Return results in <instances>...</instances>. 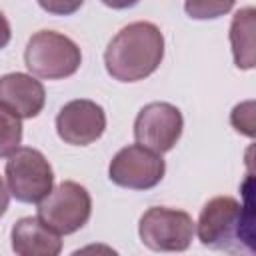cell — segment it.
I'll return each instance as SVG.
<instances>
[{"label":"cell","instance_id":"cell-1","mask_svg":"<svg viewBox=\"0 0 256 256\" xmlns=\"http://www.w3.org/2000/svg\"><path fill=\"white\" fill-rule=\"evenodd\" d=\"M164 58V36L152 22L124 26L106 46V72L118 82H138L154 74Z\"/></svg>","mask_w":256,"mask_h":256},{"label":"cell","instance_id":"cell-2","mask_svg":"<svg viewBox=\"0 0 256 256\" xmlns=\"http://www.w3.org/2000/svg\"><path fill=\"white\" fill-rule=\"evenodd\" d=\"M252 208L232 196L208 200L198 216L196 232L202 246L226 252H252Z\"/></svg>","mask_w":256,"mask_h":256},{"label":"cell","instance_id":"cell-3","mask_svg":"<svg viewBox=\"0 0 256 256\" xmlns=\"http://www.w3.org/2000/svg\"><path fill=\"white\" fill-rule=\"evenodd\" d=\"M26 68L44 80H62L78 72L82 52L74 40L54 30L32 34L24 50Z\"/></svg>","mask_w":256,"mask_h":256},{"label":"cell","instance_id":"cell-4","mask_svg":"<svg viewBox=\"0 0 256 256\" xmlns=\"http://www.w3.org/2000/svg\"><path fill=\"white\" fill-rule=\"evenodd\" d=\"M90 214L92 198L88 190L72 180L58 184L38 202V218L60 236L78 232Z\"/></svg>","mask_w":256,"mask_h":256},{"label":"cell","instance_id":"cell-5","mask_svg":"<svg viewBox=\"0 0 256 256\" xmlns=\"http://www.w3.org/2000/svg\"><path fill=\"white\" fill-rule=\"evenodd\" d=\"M194 220L188 212L152 206L138 222V236L154 252H182L192 244Z\"/></svg>","mask_w":256,"mask_h":256},{"label":"cell","instance_id":"cell-6","mask_svg":"<svg viewBox=\"0 0 256 256\" xmlns=\"http://www.w3.org/2000/svg\"><path fill=\"white\" fill-rule=\"evenodd\" d=\"M8 192L24 204L40 202L54 184V172L44 154L36 148H16L6 162Z\"/></svg>","mask_w":256,"mask_h":256},{"label":"cell","instance_id":"cell-7","mask_svg":"<svg viewBox=\"0 0 256 256\" xmlns=\"http://www.w3.org/2000/svg\"><path fill=\"white\" fill-rule=\"evenodd\" d=\"M166 164L162 156L142 144H130L116 152L108 166V178L122 188L150 190L162 182Z\"/></svg>","mask_w":256,"mask_h":256},{"label":"cell","instance_id":"cell-8","mask_svg":"<svg viewBox=\"0 0 256 256\" xmlns=\"http://www.w3.org/2000/svg\"><path fill=\"white\" fill-rule=\"evenodd\" d=\"M182 112L170 102L146 104L134 120V138L138 144L164 154L170 152L182 136Z\"/></svg>","mask_w":256,"mask_h":256},{"label":"cell","instance_id":"cell-9","mask_svg":"<svg viewBox=\"0 0 256 256\" xmlns=\"http://www.w3.org/2000/svg\"><path fill=\"white\" fill-rule=\"evenodd\" d=\"M106 130V114L94 100L78 98L64 104L56 116V132L60 140L72 146H88Z\"/></svg>","mask_w":256,"mask_h":256},{"label":"cell","instance_id":"cell-10","mask_svg":"<svg viewBox=\"0 0 256 256\" xmlns=\"http://www.w3.org/2000/svg\"><path fill=\"white\" fill-rule=\"evenodd\" d=\"M46 92L40 80L24 72L0 76V104L20 118H34L42 112Z\"/></svg>","mask_w":256,"mask_h":256},{"label":"cell","instance_id":"cell-11","mask_svg":"<svg viewBox=\"0 0 256 256\" xmlns=\"http://www.w3.org/2000/svg\"><path fill=\"white\" fill-rule=\"evenodd\" d=\"M10 240L18 256H58L62 250L60 234L48 228L38 216L20 218L12 226Z\"/></svg>","mask_w":256,"mask_h":256},{"label":"cell","instance_id":"cell-12","mask_svg":"<svg viewBox=\"0 0 256 256\" xmlns=\"http://www.w3.org/2000/svg\"><path fill=\"white\" fill-rule=\"evenodd\" d=\"M254 8L246 6L238 10L230 24V44L234 54V64L242 70H250L256 64L254 56Z\"/></svg>","mask_w":256,"mask_h":256},{"label":"cell","instance_id":"cell-13","mask_svg":"<svg viewBox=\"0 0 256 256\" xmlns=\"http://www.w3.org/2000/svg\"><path fill=\"white\" fill-rule=\"evenodd\" d=\"M22 142V118L0 104V158H8Z\"/></svg>","mask_w":256,"mask_h":256},{"label":"cell","instance_id":"cell-14","mask_svg":"<svg viewBox=\"0 0 256 256\" xmlns=\"http://www.w3.org/2000/svg\"><path fill=\"white\" fill-rule=\"evenodd\" d=\"M236 0H184V10L194 20H214L228 14Z\"/></svg>","mask_w":256,"mask_h":256},{"label":"cell","instance_id":"cell-15","mask_svg":"<svg viewBox=\"0 0 256 256\" xmlns=\"http://www.w3.org/2000/svg\"><path fill=\"white\" fill-rule=\"evenodd\" d=\"M230 122L236 128V132L254 138V102H242L238 106H234L232 114H230Z\"/></svg>","mask_w":256,"mask_h":256},{"label":"cell","instance_id":"cell-16","mask_svg":"<svg viewBox=\"0 0 256 256\" xmlns=\"http://www.w3.org/2000/svg\"><path fill=\"white\" fill-rule=\"evenodd\" d=\"M38 4L48 14H54V16H70L76 10H80V6L84 4V0H38Z\"/></svg>","mask_w":256,"mask_h":256},{"label":"cell","instance_id":"cell-17","mask_svg":"<svg viewBox=\"0 0 256 256\" xmlns=\"http://www.w3.org/2000/svg\"><path fill=\"white\" fill-rule=\"evenodd\" d=\"M12 38V30H10V22L6 20V16L0 12V48H6L8 42Z\"/></svg>","mask_w":256,"mask_h":256},{"label":"cell","instance_id":"cell-18","mask_svg":"<svg viewBox=\"0 0 256 256\" xmlns=\"http://www.w3.org/2000/svg\"><path fill=\"white\" fill-rule=\"evenodd\" d=\"M100 2L108 8H114V10H126V8L136 6L140 0H100Z\"/></svg>","mask_w":256,"mask_h":256},{"label":"cell","instance_id":"cell-19","mask_svg":"<svg viewBox=\"0 0 256 256\" xmlns=\"http://www.w3.org/2000/svg\"><path fill=\"white\" fill-rule=\"evenodd\" d=\"M8 202H10V192L4 184V180L0 178V216H4V212L8 208Z\"/></svg>","mask_w":256,"mask_h":256}]
</instances>
